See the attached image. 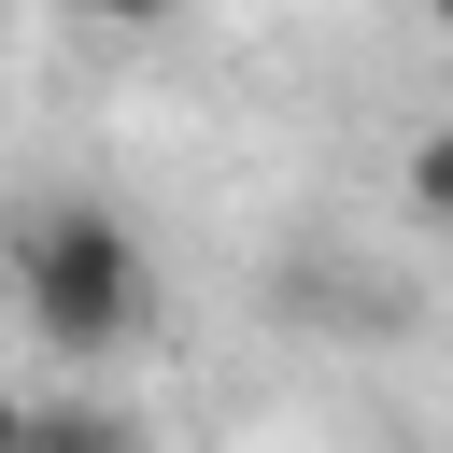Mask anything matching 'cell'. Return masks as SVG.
Here are the masks:
<instances>
[{
  "label": "cell",
  "mask_w": 453,
  "mask_h": 453,
  "mask_svg": "<svg viewBox=\"0 0 453 453\" xmlns=\"http://www.w3.org/2000/svg\"><path fill=\"white\" fill-rule=\"evenodd\" d=\"M0 269H14V311L57 368H113L156 340V241L113 198H28L0 226Z\"/></svg>",
  "instance_id": "6da1fadb"
},
{
  "label": "cell",
  "mask_w": 453,
  "mask_h": 453,
  "mask_svg": "<svg viewBox=\"0 0 453 453\" xmlns=\"http://www.w3.org/2000/svg\"><path fill=\"white\" fill-rule=\"evenodd\" d=\"M28 453H142V425L99 411V396H42L28 411Z\"/></svg>",
  "instance_id": "7a4b0ae2"
},
{
  "label": "cell",
  "mask_w": 453,
  "mask_h": 453,
  "mask_svg": "<svg viewBox=\"0 0 453 453\" xmlns=\"http://www.w3.org/2000/svg\"><path fill=\"white\" fill-rule=\"evenodd\" d=\"M396 184H411V212H425V226H453V113H439V127H411Z\"/></svg>",
  "instance_id": "3957f363"
},
{
  "label": "cell",
  "mask_w": 453,
  "mask_h": 453,
  "mask_svg": "<svg viewBox=\"0 0 453 453\" xmlns=\"http://www.w3.org/2000/svg\"><path fill=\"white\" fill-rule=\"evenodd\" d=\"M71 14H85V28H127V42H142V28H170L184 0H71Z\"/></svg>",
  "instance_id": "277c9868"
},
{
  "label": "cell",
  "mask_w": 453,
  "mask_h": 453,
  "mask_svg": "<svg viewBox=\"0 0 453 453\" xmlns=\"http://www.w3.org/2000/svg\"><path fill=\"white\" fill-rule=\"evenodd\" d=\"M28 411H42V396H0V453H28Z\"/></svg>",
  "instance_id": "5b68a950"
},
{
  "label": "cell",
  "mask_w": 453,
  "mask_h": 453,
  "mask_svg": "<svg viewBox=\"0 0 453 453\" xmlns=\"http://www.w3.org/2000/svg\"><path fill=\"white\" fill-rule=\"evenodd\" d=\"M425 14H439V28H453V0H425Z\"/></svg>",
  "instance_id": "8992f818"
}]
</instances>
